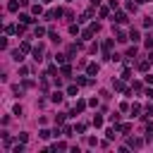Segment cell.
Masks as SVG:
<instances>
[{
    "label": "cell",
    "instance_id": "23",
    "mask_svg": "<svg viewBox=\"0 0 153 153\" xmlns=\"http://www.w3.org/2000/svg\"><path fill=\"white\" fill-rule=\"evenodd\" d=\"M108 14H110V7H100V10H98V17H100V19H105Z\"/></svg>",
    "mask_w": 153,
    "mask_h": 153
},
{
    "label": "cell",
    "instance_id": "38",
    "mask_svg": "<svg viewBox=\"0 0 153 153\" xmlns=\"http://www.w3.org/2000/svg\"><path fill=\"white\" fill-rule=\"evenodd\" d=\"M74 131H76V134H84V131H86V124H76Z\"/></svg>",
    "mask_w": 153,
    "mask_h": 153
},
{
    "label": "cell",
    "instance_id": "16",
    "mask_svg": "<svg viewBox=\"0 0 153 153\" xmlns=\"http://www.w3.org/2000/svg\"><path fill=\"white\" fill-rule=\"evenodd\" d=\"M31 14H43V7H41V2H36V5H31Z\"/></svg>",
    "mask_w": 153,
    "mask_h": 153
},
{
    "label": "cell",
    "instance_id": "20",
    "mask_svg": "<svg viewBox=\"0 0 153 153\" xmlns=\"http://www.w3.org/2000/svg\"><path fill=\"white\" fill-rule=\"evenodd\" d=\"M19 50H24V53H31L33 48H31V43H29V41H22V45H19Z\"/></svg>",
    "mask_w": 153,
    "mask_h": 153
},
{
    "label": "cell",
    "instance_id": "2",
    "mask_svg": "<svg viewBox=\"0 0 153 153\" xmlns=\"http://www.w3.org/2000/svg\"><path fill=\"white\" fill-rule=\"evenodd\" d=\"M98 72H100V65H98V62H88V65H86V74H88V76H96Z\"/></svg>",
    "mask_w": 153,
    "mask_h": 153
},
{
    "label": "cell",
    "instance_id": "5",
    "mask_svg": "<svg viewBox=\"0 0 153 153\" xmlns=\"http://www.w3.org/2000/svg\"><path fill=\"white\" fill-rule=\"evenodd\" d=\"M115 41H120V43H127V41H129V36H127L122 29H115Z\"/></svg>",
    "mask_w": 153,
    "mask_h": 153
},
{
    "label": "cell",
    "instance_id": "19",
    "mask_svg": "<svg viewBox=\"0 0 153 153\" xmlns=\"http://www.w3.org/2000/svg\"><path fill=\"white\" fill-rule=\"evenodd\" d=\"M45 33H48V31H45L43 26H36V29H33V36H36V38H41V36H45Z\"/></svg>",
    "mask_w": 153,
    "mask_h": 153
},
{
    "label": "cell",
    "instance_id": "9",
    "mask_svg": "<svg viewBox=\"0 0 153 153\" xmlns=\"http://www.w3.org/2000/svg\"><path fill=\"white\" fill-rule=\"evenodd\" d=\"M136 67H139V72H148V67H151V60L146 57V60H141V62H136Z\"/></svg>",
    "mask_w": 153,
    "mask_h": 153
},
{
    "label": "cell",
    "instance_id": "17",
    "mask_svg": "<svg viewBox=\"0 0 153 153\" xmlns=\"http://www.w3.org/2000/svg\"><path fill=\"white\" fill-rule=\"evenodd\" d=\"M60 72H62L65 76H69V74H72V65H69V62H65V65L60 67Z\"/></svg>",
    "mask_w": 153,
    "mask_h": 153
},
{
    "label": "cell",
    "instance_id": "13",
    "mask_svg": "<svg viewBox=\"0 0 153 153\" xmlns=\"http://www.w3.org/2000/svg\"><path fill=\"white\" fill-rule=\"evenodd\" d=\"M93 33H96V31L88 26V29H84V31H81V38H84V41H91V38H93Z\"/></svg>",
    "mask_w": 153,
    "mask_h": 153
},
{
    "label": "cell",
    "instance_id": "18",
    "mask_svg": "<svg viewBox=\"0 0 153 153\" xmlns=\"http://www.w3.org/2000/svg\"><path fill=\"white\" fill-rule=\"evenodd\" d=\"M117 131H122V134H129V131H131V124H129V122H124V124H120V127H117Z\"/></svg>",
    "mask_w": 153,
    "mask_h": 153
},
{
    "label": "cell",
    "instance_id": "33",
    "mask_svg": "<svg viewBox=\"0 0 153 153\" xmlns=\"http://www.w3.org/2000/svg\"><path fill=\"white\" fill-rule=\"evenodd\" d=\"M122 79H124V81H127V79H131V69H129V67H124V72H122Z\"/></svg>",
    "mask_w": 153,
    "mask_h": 153
},
{
    "label": "cell",
    "instance_id": "45",
    "mask_svg": "<svg viewBox=\"0 0 153 153\" xmlns=\"http://www.w3.org/2000/svg\"><path fill=\"white\" fill-rule=\"evenodd\" d=\"M19 141H24V143H26V141H29V134H26V131H22V134H19Z\"/></svg>",
    "mask_w": 153,
    "mask_h": 153
},
{
    "label": "cell",
    "instance_id": "10",
    "mask_svg": "<svg viewBox=\"0 0 153 153\" xmlns=\"http://www.w3.org/2000/svg\"><path fill=\"white\" fill-rule=\"evenodd\" d=\"M76 84H79V86H91L93 79H91V76H76Z\"/></svg>",
    "mask_w": 153,
    "mask_h": 153
},
{
    "label": "cell",
    "instance_id": "29",
    "mask_svg": "<svg viewBox=\"0 0 153 153\" xmlns=\"http://www.w3.org/2000/svg\"><path fill=\"white\" fill-rule=\"evenodd\" d=\"M38 136H41V139H50V136H53V131H48V129H41V131H38Z\"/></svg>",
    "mask_w": 153,
    "mask_h": 153
},
{
    "label": "cell",
    "instance_id": "43",
    "mask_svg": "<svg viewBox=\"0 0 153 153\" xmlns=\"http://www.w3.org/2000/svg\"><path fill=\"white\" fill-rule=\"evenodd\" d=\"M55 72H57V67H55V65H50V67H48V72H45V74H50V76H53V74H55Z\"/></svg>",
    "mask_w": 153,
    "mask_h": 153
},
{
    "label": "cell",
    "instance_id": "27",
    "mask_svg": "<svg viewBox=\"0 0 153 153\" xmlns=\"http://www.w3.org/2000/svg\"><path fill=\"white\" fill-rule=\"evenodd\" d=\"M129 38H131V41H134V43H136V41H139V38H141V36H139V31H136V29H131V31H129Z\"/></svg>",
    "mask_w": 153,
    "mask_h": 153
},
{
    "label": "cell",
    "instance_id": "1",
    "mask_svg": "<svg viewBox=\"0 0 153 153\" xmlns=\"http://www.w3.org/2000/svg\"><path fill=\"white\" fill-rule=\"evenodd\" d=\"M43 53H45V50H43V45H41V43H38V45H33V50H31V55H33V60H36V62H41V60H43Z\"/></svg>",
    "mask_w": 153,
    "mask_h": 153
},
{
    "label": "cell",
    "instance_id": "3",
    "mask_svg": "<svg viewBox=\"0 0 153 153\" xmlns=\"http://www.w3.org/2000/svg\"><path fill=\"white\" fill-rule=\"evenodd\" d=\"M62 14H65V12H62L60 7H53V10L45 12V19H57V17H62Z\"/></svg>",
    "mask_w": 153,
    "mask_h": 153
},
{
    "label": "cell",
    "instance_id": "24",
    "mask_svg": "<svg viewBox=\"0 0 153 153\" xmlns=\"http://www.w3.org/2000/svg\"><path fill=\"white\" fill-rule=\"evenodd\" d=\"M48 38H50V41H55V43H60V36H57L53 29H48Z\"/></svg>",
    "mask_w": 153,
    "mask_h": 153
},
{
    "label": "cell",
    "instance_id": "53",
    "mask_svg": "<svg viewBox=\"0 0 153 153\" xmlns=\"http://www.w3.org/2000/svg\"><path fill=\"white\" fill-rule=\"evenodd\" d=\"M45 2H50V0H45Z\"/></svg>",
    "mask_w": 153,
    "mask_h": 153
},
{
    "label": "cell",
    "instance_id": "28",
    "mask_svg": "<svg viewBox=\"0 0 153 153\" xmlns=\"http://www.w3.org/2000/svg\"><path fill=\"white\" fill-rule=\"evenodd\" d=\"M76 86H79V84H72V86H67V96H76Z\"/></svg>",
    "mask_w": 153,
    "mask_h": 153
},
{
    "label": "cell",
    "instance_id": "4",
    "mask_svg": "<svg viewBox=\"0 0 153 153\" xmlns=\"http://www.w3.org/2000/svg\"><path fill=\"white\" fill-rule=\"evenodd\" d=\"M127 146H129V148H141V146H143V139H134V136H129V139H127Z\"/></svg>",
    "mask_w": 153,
    "mask_h": 153
},
{
    "label": "cell",
    "instance_id": "21",
    "mask_svg": "<svg viewBox=\"0 0 153 153\" xmlns=\"http://www.w3.org/2000/svg\"><path fill=\"white\" fill-rule=\"evenodd\" d=\"M12 57H14V62H22V60H24V50H14Z\"/></svg>",
    "mask_w": 153,
    "mask_h": 153
},
{
    "label": "cell",
    "instance_id": "25",
    "mask_svg": "<svg viewBox=\"0 0 153 153\" xmlns=\"http://www.w3.org/2000/svg\"><path fill=\"white\" fill-rule=\"evenodd\" d=\"M105 136H108V141H112V139L117 136V127H115V129H108V131H105Z\"/></svg>",
    "mask_w": 153,
    "mask_h": 153
},
{
    "label": "cell",
    "instance_id": "48",
    "mask_svg": "<svg viewBox=\"0 0 153 153\" xmlns=\"http://www.w3.org/2000/svg\"><path fill=\"white\" fill-rule=\"evenodd\" d=\"M146 96H148V98L153 100V88H146Z\"/></svg>",
    "mask_w": 153,
    "mask_h": 153
},
{
    "label": "cell",
    "instance_id": "40",
    "mask_svg": "<svg viewBox=\"0 0 153 153\" xmlns=\"http://www.w3.org/2000/svg\"><path fill=\"white\" fill-rule=\"evenodd\" d=\"M136 7H139L136 2H127V10H129V12H136Z\"/></svg>",
    "mask_w": 153,
    "mask_h": 153
},
{
    "label": "cell",
    "instance_id": "22",
    "mask_svg": "<svg viewBox=\"0 0 153 153\" xmlns=\"http://www.w3.org/2000/svg\"><path fill=\"white\" fill-rule=\"evenodd\" d=\"M50 151H67V143H65V141H57V143H55Z\"/></svg>",
    "mask_w": 153,
    "mask_h": 153
},
{
    "label": "cell",
    "instance_id": "35",
    "mask_svg": "<svg viewBox=\"0 0 153 153\" xmlns=\"http://www.w3.org/2000/svg\"><path fill=\"white\" fill-rule=\"evenodd\" d=\"M69 33L76 36V33H79V26H76V24H69Z\"/></svg>",
    "mask_w": 153,
    "mask_h": 153
},
{
    "label": "cell",
    "instance_id": "30",
    "mask_svg": "<svg viewBox=\"0 0 153 153\" xmlns=\"http://www.w3.org/2000/svg\"><path fill=\"white\" fill-rule=\"evenodd\" d=\"M12 153H24V141H19V143L12 148Z\"/></svg>",
    "mask_w": 153,
    "mask_h": 153
},
{
    "label": "cell",
    "instance_id": "7",
    "mask_svg": "<svg viewBox=\"0 0 153 153\" xmlns=\"http://www.w3.org/2000/svg\"><path fill=\"white\" fill-rule=\"evenodd\" d=\"M65 96H67V93H62V91H53V93H50V100H53V103H62Z\"/></svg>",
    "mask_w": 153,
    "mask_h": 153
},
{
    "label": "cell",
    "instance_id": "44",
    "mask_svg": "<svg viewBox=\"0 0 153 153\" xmlns=\"http://www.w3.org/2000/svg\"><path fill=\"white\" fill-rule=\"evenodd\" d=\"M88 105L91 108H98V98H88Z\"/></svg>",
    "mask_w": 153,
    "mask_h": 153
},
{
    "label": "cell",
    "instance_id": "49",
    "mask_svg": "<svg viewBox=\"0 0 153 153\" xmlns=\"http://www.w3.org/2000/svg\"><path fill=\"white\" fill-rule=\"evenodd\" d=\"M91 2H93V7H98V5H100V0H91Z\"/></svg>",
    "mask_w": 153,
    "mask_h": 153
},
{
    "label": "cell",
    "instance_id": "34",
    "mask_svg": "<svg viewBox=\"0 0 153 153\" xmlns=\"http://www.w3.org/2000/svg\"><path fill=\"white\" fill-rule=\"evenodd\" d=\"M93 127H103V117H100V115L93 117Z\"/></svg>",
    "mask_w": 153,
    "mask_h": 153
},
{
    "label": "cell",
    "instance_id": "46",
    "mask_svg": "<svg viewBox=\"0 0 153 153\" xmlns=\"http://www.w3.org/2000/svg\"><path fill=\"white\" fill-rule=\"evenodd\" d=\"M86 143H88V146H98V141H96L93 136H88V139H86Z\"/></svg>",
    "mask_w": 153,
    "mask_h": 153
},
{
    "label": "cell",
    "instance_id": "14",
    "mask_svg": "<svg viewBox=\"0 0 153 153\" xmlns=\"http://www.w3.org/2000/svg\"><path fill=\"white\" fill-rule=\"evenodd\" d=\"M76 50H79V45H76V43H72V45H69V48H67V57H69V60H72V57H74V55H76Z\"/></svg>",
    "mask_w": 153,
    "mask_h": 153
},
{
    "label": "cell",
    "instance_id": "51",
    "mask_svg": "<svg viewBox=\"0 0 153 153\" xmlns=\"http://www.w3.org/2000/svg\"><path fill=\"white\" fill-rule=\"evenodd\" d=\"M134 2H136V5H143V2H148V0H134Z\"/></svg>",
    "mask_w": 153,
    "mask_h": 153
},
{
    "label": "cell",
    "instance_id": "31",
    "mask_svg": "<svg viewBox=\"0 0 153 153\" xmlns=\"http://www.w3.org/2000/svg\"><path fill=\"white\" fill-rule=\"evenodd\" d=\"M88 17H93V10H86V12H84V14H81V19H79V22H86V19H88Z\"/></svg>",
    "mask_w": 153,
    "mask_h": 153
},
{
    "label": "cell",
    "instance_id": "42",
    "mask_svg": "<svg viewBox=\"0 0 153 153\" xmlns=\"http://www.w3.org/2000/svg\"><path fill=\"white\" fill-rule=\"evenodd\" d=\"M24 29H26V24H17V33H19V36L24 33Z\"/></svg>",
    "mask_w": 153,
    "mask_h": 153
},
{
    "label": "cell",
    "instance_id": "12",
    "mask_svg": "<svg viewBox=\"0 0 153 153\" xmlns=\"http://www.w3.org/2000/svg\"><path fill=\"white\" fill-rule=\"evenodd\" d=\"M115 22H117V24H127V22H129V17H127L124 12H117V14H115Z\"/></svg>",
    "mask_w": 153,
    "mask_h": 153
},
{
    "label": "cell",
    "instance_id": "50",
    "mask_svg": "<svg viewBox=\"0 0 153 153\" xmlns=\"http://www.w3.org/2000/svg\"><path fill=\"white\" fill-rule=\"evenodd\" d=\"M148 60H151V65H153V50H151V53H148Z\"/></svg>",
    "mask_w": 153,
    "mask_h": 153
},
{
    "label": "cell",
    "instance_id": "8",
    "mask_svg": "<svg viewBox=\"0 0 153 153\" xmlns=\"http://www.w3.org/2000/svg\"><path fill=\"white\" fill-rule=\"evenodd\" d=\"M19 22L29 26V24H33V17H31V14H26V12H22V14H19Z\"/></svg>",
    "mask_w": 153,
    "mask_h": 153
},
{
    "label": "cell",
    "instance_id": "15",
    "mask_svg": "<svg viewBox=\"0 0 153 153\" xmlns=\"http://www.w3.org/2000/svg\"><path fill=\"white\" fill-rule=\"evenodd\" d=\"M19 5H22L19 0H10V2H7V10H10V12H17V10H19Z\"/></svg>",
    "mask_w": 153,
    "mask_h": 153
},
{
    "label": "cell",
    "instance_id": "52",
    "mask_svg": "<svg viewBox=\"0 0 153 153\" xmlns=\"http://www.w3.org/2000/svg\"><path fill=\"white\" fill-rule=\"evenodd\" d=\"M19 2H22V5H29V0H19Z\"/></svg>",
    "mask_w": 153,
    "mask_h": 153
},
{
    "label": "cell",
    "instance_id": "47",
    "mask_svg": "<svg viewBox=\"0 0 153 153\" xmlns=\"http://www.w3.org/2000/svg\"><path fill=\"white\" fill-rule=\"evenodd\" d=\"M146 84H153V74H146Z\"/></svg>",
    "mask_w": 153,
    "mask_h": 153
},
{
    "label": "cell",
    "instance_id": "6",
    "mask_svg": "<svg viewBox=\"0 0 153 153\" xmlns=\"http://www.w3.org/2000/svg\"><path fill=\"white\" fill-rule=\"evenodd\" d=\"M112 88L124 93V91H127V86H124V79H115V81H112Z\"/></svg>",
    "mask_w": 153,
    "mask_h": 153
},
{
    "label": "cell",
    "instance_id": "11",
    "mask_svg": "<svg viewBox=\"0 0 153 153\" xmlns=\"http://www.w3.org/2000/svg\"><path fill=\"white\" fill-rule=\"evenodd\" d=\"M129 112H131V115H134V117H139V115H141V112H143V108H141V105H139V103H131V108H129Z\"/></svg>",
    "mask_w": 153,
    "mask_h": 153
},
{
    "label": "cell",
    "instance_id": "41",
    "mask_svg": "<svg viewBox=\"0 0 153 153\" xmlns=\"http://www.w3.org/2000/svg\"><path fill=\"white\" fill-rule=\"evenodd\" d=\"M65 117H67V115H55V124H62V122H65Z\"/></svg>",
    "mask_w": 153,
    "mask_h": 153
},
{
    "label": "cell",
    "instance_id": "26",
    "mask_svg": "<svg viewBox=\"0 0 153 153\" xmlns=\"http://www.w3.org/2000/svg\"><path fill=\"white\" fill-rule=\"evenodd\" d=\"M143 45H146V48H153V33H148V36L143 38Z\"/></svg>",
    "mask_w": 153,
    "mask_h": 153
},
{
    "label": "cell",
    "instance_id": "36",
    "mask_svg": "<svg viewBox=\"0 0 153 153\" xmlns=\"http://www.w3.org/2000/svg\"><path fill=\"white\" fill-rule=\"evenodd\" d=\"M141 88H143L141 81H134V84H131V91H141Z\"/></svg>",
    "mask_w": 153,
    "mask_h": 153
},
{
    "label": "cell",
    "instance_id": "37",
    "mask_svg": "<svg viewBox=\"0 0 153 153\" xmlns=\"http://www.w3.org/2000/svg\"><path fill=\"white\" fill-rule=\"evenodd\" d=\"M108 120H110V122H112V124H117V122H120V115H117V112H112V115H110V117H108Z\"/></svg>",
    "mask_w": 153,
    "mask_h": 153
},
{
    "label": "cell",
    "instance_id": "39",
    "mask_svg": "<svg viewBox=\"0 0 153 153\" xmlns=\"http://www.w3.org/2000/svg\"><path fill=\"white\" fill-rule=\"evenodd\" d=\"M62 134H65V136H72V134H74V127H65Z\"/></svg>",
    "mask_w": 153,
    "mask_h": 153
},
{
    "label": "cell",
    "instance_id": "32",
    "mask_svg": "<svg viewBox=\"0 0 153 153\" xmlns=\"http://www.w3.org/2000/svg\"><path fill=\"white\" fill-rule=\"evenodd\" d=\"M127 57H131V60H134V57H136V45H131V48H129V50H127Z\"/></svg>",
    "mask_w": 153,
    "mask_h": 153
}]
</instances>
